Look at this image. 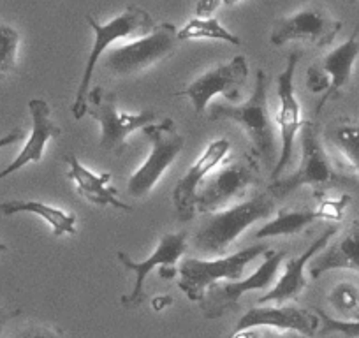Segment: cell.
<instances>
[{
    "instance_id": "cell-8",
    "label": "cell",
    "mask_w": 359,
    "mask_h": 338,
    "mask_svg": "<svg viewBox=\"0 0 359 338\" xmlns=\"http://www.w3.org/2000/svg\"><path fill=\"white\" fill-rule=\"evenodd\" d=\"M178 44V29L172 23L165 22L155 25V29L141 39L109 51L102 65L109 74L127 78L147 71L157 62L171 57Z\"/></svg>"
},
{
    "instance_id": "cell-29",
    "label": "cell",
    "mask_w": 359,
    "mask_h": 338,
    "mask_svg": "<svg viewBox=\"0 0 359 338\" xmlns=\"http://www.w3.org/2000/svg\"><path fill=\"white\" fill-rule=\"evenodd\" d=\"M16 338H64L62 330L48 324H30Z\"/></svg>"
},
{
    "instance_id": "cell-27",
    "label": "cell",
    "mask_w": 359,
    "mask_h": 338,
    "mask_svg": "<svg viewBox=\"0 0 359 338\" xmlns=\"http://www.w3.org/2000/svg\"><path fill=\"white\" fill-rule=\"evenodd\" d=\"M330 303L345 320H359V289L348 282H340L330 292Z\"/></svg>"
},
{
    "instance_id": "cell-21",
    "label": "cell",
    "mask_w": 359,
    "mask_h": 338,
    "mask_svg": "<svg viewBox=\"0 0 359 338\" xmlns=\"http://www.w3.org/2000/svg\"><path fill=\"white\" fill-rule=\"evenodd\" d=\"M67 178L76 185V191L86 201L97 206H111L122 212H133V206L120 201L118 191L111 185V173H94L78 161L74 154L65 157Z\"/></svg>"
},
{
    "instance_id": "cell-39",
    "label": "cell",
    "mask_w": 359,
    "mask_h": 338,
    "mask_svg": "<svg viewBox=\"0 0 359 338\" xmlns=\"http://www.w3.org/2000/svg\"><path fill=\"white\" fill-rule=\"evenodd\" d=\"M348 2H351V4H355V0H348Z\"/></svg>"
},
{
    "instance_id": "cell-36",
    "label": "cell",
    "mask_w": 359,
    "mask_h": 338,
    "mask_svg": "<svg viewBox=\"0 0 359 338\" xmlns=\"http://www.w3.org/2000/svg\"><path fill=\"white\" fill-rule=\"evenodd\" d=\"M176 273H178V270H176L175 266L158 268V275H161V278H165V280H169V278H175Z\"/></svg>"
},
{
    "instance_id": "cell-32",
    "label": "cell",
    "mask_w": 359,
    "mask_h": 338,
    "mask_svg": "<svg viewBox=\"0 0 359 338\" xmlns=\"http://www.w3.org/2000/svg\"><path fill=\"white\" fill-rule=\"evenodd\" d=\"M172 305V296L169 295H158V296H154L151 298V309L155 310V312H162V310H165L168 306Z\"/></svg>"
},
{
    "instance_id": "cell-4",
    "label": "cell",
    "mask_w": 359,
    "mask_h": 338,
    "mask_svg": "<svg viewBox=\"0 0 359 338\" xmlns=\"http://www.w3.org/2000/svg\"><path fill=\"white\" fill-rule=\"evenodd\" d=\"M85 20L90 25V29L94 30V46L90 50L88 57H86L81 81H79V87L74 95V102H72L71 106V111L76 120L83 119V116L86 115V111H88L86 97H88L95 65H97L101 55L104 53L115 41L126 39V37L130 36H147V34H150L151 30L155 29V22L154 18H151V15L148 11H144L143 8H140V6H129L122 15L113 18L111 22H108L106 25H101L97 20H94L90 15H86Z\"/></svg>"
},
{
    "instance_id": "cell-37",
    "label": "cell",
    "mask_w": 359,
    "mask_h": 338,
    "mask_svg": "<svg viewBox=\"0 0 359 338\" xmlns=\"http://www.w3.org/2000/svg\"><path fill=\"white\" fill-rule=\"evenodd\" d=\"M238 2H240V0H222V4H226V6H234V4H238Z\"/></svg>"
},
{
    "instance_id": "cell-2",
    "label": "cell",
    "mask_w": 359,
    "mask_h": 338,
    "mask_svg": "<svg viewBox=\"0 0 359 338\" xmlns=\"http://www.w3.org/2000/svg\"><path fill=\"white\" fill-rule=\"evenodd\" d=\"M299 143H302V158L294 173L285 178H277L269 184L268 192L275 199H284L302 187H312L313 196L319 199L326 198L330 189L344 187L352 184L351 178L344 177L334 169L333 162L327 157L324 144L320 141L319 127L316 122H303L299 129Z\"/></svg>"
},
{
    "instance_id": "cell-17",
    "label": "cell",
    "mask_w": 359,
    "mask_h": 338,
    "mask_svg": "<svg viewBox=\"0 0 359 338\" xmlns=\"http://www.w3.org/2000/svg\"><path fill=\"white\" fill-rule=\"evenodd\" d=\"M252 327H271L275 331H296L310 338L319 331L320 320L317 313L306 312L292 305H259L247 310L238 320L236 330H252Z\"/></svg>"
},
{
    "instance_id": "cell-5",
    "label": "cell",
    "mask_w": 359,
    "mask_h": 338,
    "mask_svg": "<svg viewBox=\"0 0 359 338\" xmlns=\"http://www.w3.org/2000/svg\"><path fill=\"white\" fill-rule=\"evenodd\" d=\"M268 250V243H255L219 259H198V257L185 259L178 270V289L191 302L201 303L206 289L212 288L213 284H219V280H241L247 264L264 256Z\"/></svg>"
},
{
    "instance_id": "cell-18",
    "label": "cell",
    "mask_w": 359,
    "mask_h": 338,
    "mask_svg": "<svg viewBox=\"0 0 359 338\" xmlns=\"http://www.w3.org/2000/svg\"><path fill=\"white\" fill-rule=\"evenodd\" d=\"M351 205V196L344 194L337 199H320L319 206L313 210H282L273 220L266 222L261 229L255 231L257 240L275 236H287V234L302 233L305 227L316 220H333L338 222L344 217L345 208Z\"/></svg>"
},
{
    "instance_id": "cell-35",
    "label": "cell",
    "mask_w": 359,
    "mask_h": 338,
    "mask_svg": "<svg viewBox=\"0 0 359 338\" xmlns=\"http://www.w3.org/2000/svg\"><path fill=\"white\" fill-rule=\"evenodd\" d=\"M266 338H306V337L296 333V331H271V333L266 334Z\"/></svg>"
},
{
    "instance_id": "cell-3",
    "label": "cell",
    "mask_w": 359,
    "mask_h": 338,
    "mask_svg": "<svg viewBox=\"0 0 359 338\" xmlns=\"http://www.w3.org/2000/svg\"><path fill=\"white\" fill-rule=\"evenodd\" d=\"M277 199L268 191L259 192L254 198L238 205L206 215L203 226L194 234V248L203 256L222 257L229 245L245 229L259 220L269 219L275 213Z\"/></svg>"
},
{
    "instance_id": "cell-28",
    "label": "cell",
    "mask_w": 359,
    "mask_h": 338,
    "mask_svg": "<svg viewBox=\"0 0 359 338\" xmlns=\"http://www.w3.org/2000/svg\"><path fill=\"white\" fill-rule=\"evenodd\" d=\"M320 320V334H331L340 333L347 338H359V320H345V319H334V317L327 316L326 312L319 310L317 312Z\"/></svg>"
},
{
    "instance_id": "cell-25",
    "label": "cell",
    "mask_w": 359,
    "mask_h": 338,
    "mask_svg": "<svg viewBox=\"0 0 359 338\" xmlns=\"http://www.w3.org/2000/svg\"><path fill=\"white\" fill-rule=\"evenodd\" d=\"M194 39H212L222 41V43L240 46L241 39L236 34L229 32L217 18H192L178 30V41H194Z\"/></svg>"
},
{
    "instance_id": "cell-1",
    "label": "cell",
    "mask_w": 359,
    "mask_h": 338,
    "mask_svg": "<svg viewBox=\"0 0 359 338\" xmlns=\"http://www.w3.org/2000/svg\"><path fill=\"white\" fill-rule=\"evenodd\" d=\"M210 120H231L238 123L247 134L250 143L252 157L273 171L278 161V144L275 136L273 120L268 108V74L264 69L255 72V87L250 97L241 104H222L215 102L210 106Z\"/></svg>"
},
{
    "instance_id": "cell-20",
    "label": "cell",
    "mask_w": 359,
    "mask_h": 338,
    "mask_svg": "<svg viewBox=\"0 0 359 338\" xmlns=\"http://www.w3.org/2000/svg\"><path fill=\"white\" fill-rule=\"evenodd\" d=\"M29 111L32 116V130H30L29 140L18 154V157L8 168L0 171V180L16 173L18 169L25 168L30 162H39L43 158L48 141L60 136V127L51 119V108L44 99H30Z\"/></svg>"
},
{
    "instance_id": "cell-33",
    "label": "cell",
    "mask_w": 359,
    "mask_h": 338,
    "mask_svg": "<svg viewBox=\"0 0 359 338\" xmlns=\"http://www.w3.org/2000/svg\"><path fill=\"white\" fill-rule=\"evenodd\" d=\"M22 313V310L15 309V310H9V309H0V337L4 333V327L9 320H13L15 317H18Z\"/></svg>"
},
{
    "instance_id": "cell-7",
    "label": "cell",
    "mask_w": 359,
    "mask_h": 338,
    "mask_svg": "<svg viewBox=\"0 0 359 338\" xmlns=\"http://www.w3.org/2000/svg\"><path fill=\"white\" fill-rule=\"evenodd\" d=\"M143 134L148 137L151 150L147 161L140 165L129 178L127 192L130 198H144L154 191L162 175L172 165L185 147V140L176 130L171 119H164L158 123H148L143 127Z\"/></svg>"
},
{
    "instance_id": "cell-13",
    "label": "cell",
    "mask_w": 359,
    "mask_h": 338,
    "mask_svg": "<svg viewBox=\"0 0 359 338\" xmlns=\"http://www.w3.org/2000/svg\"><path fill=\"white\" fill-rule=\"evenodd\" d=\"M344 23L334 20L323 8L310 6L291 16L275 20L269 41L273 46H284L291 41H303L313 48L330 46L341 30Z\"/></svg>"
},
{
    "instance_id": "cell-11",
    "label": "cell",
    "mask_w": 359,
    "mask_h": 338,
    "mask_svg": "<svg viewBox=\"0 0 359 338\" xmlns=\"http://www.w3.org/2000/svg\"><path fill=\"white\" fill-rule=\"evenodd\" d=\"M285 250H268L261 266L245 280L227 282V284H213L206 289L205 298L199 303L205 319H219L226 313L238 310V302L248 291H262L273 284L282 261L285 259Z\"/></svg>"
},
{
    "instance_id": "cell-9",
    "label": "cell",
    "mask_w": 359,
    "mask_h": 338,
    "mask_svg": "<svg viewBox=\"0 0 359 338\" xmlns=\"http://www.w3.org/2000/svg\"><path fill=\"white\" fill-rule=\"evenodd\" d=\"M359 29L351 37L334 48L333 51L313 62L306 69V88L312 94H320V101L316 106V115H320L330 101L341 97L345 87L352 78V67L359 57Z\"/></svg>"
},
{
    "instance_id": "cell-19",
    "label": "cell",
    "mask_w": 359,
    "mask_h": 338,
    "mask_svg": "<svg viewBox=\"0 0 359 338\" xmlns=\"http://www.w3.org/2000/svg\"><path fill=\"white\" fill-rule=\"evenodd\" d=\"M338 233L337 226H330L327 229L323 231L319 238L310 243V247L303 252L302 256L291 257L287 259L284 266V273L278 278L277 284L269 289L262 298L257 299V305H268V303H275V305H284V303L296 299L306 288V277H305V268L309 266L310 259L317 256L327 243L331 238Z\"/></svg>"
},
{
    "instance_id": "cell-6",
    "label": "cell",
    "mask_w": 359,
    "mask_h": 338,
    "mask_svg": "<svg viewBox=\"0 0 359 338\" xmlns=\"http://www.w3.org/2000/svg\"><path fill=\"white\" fill-rule=\"evenodd\" d=\"M90 116L101 126V148L109 154L120 155L126 154L127 140L137 129H143L148 123H154L157 113L154 109H143L140 113H122L118 111L116 95L106 90L101 85L90 88L88 97Z\"/></svg>"
},
{
    "instance_id": "cell-24",
    "label": "cell",
    "mask_w": 359,
    "mask_h": 338,
    "mask_svg": "<svg viewBox=\"0 0 359 338\" xmlns=\"http://www.w3.org/2000/svg\"><path fill=\"white\" fill-rule=\"evenodd\" d=\"M327 140L359 175V122L352 119L337 120L330 126Z\"/></svg>"
},
{
    "instance_id": "cell-10",
    "label": "cell",
    "mask_w": 359,
    "mask_h": 338,
    "mask_svg": "<svg viewBox=\"0 0 359 338\" xmlns=\"http://www.w3.org/2000/svg\"><path fill=\"white\" fill-rule=\"evenodd\" d=\"M259 180V162L252 155H243L236 162L219 169L201 185L196 196V212L203 215L229 208L250 185Z\"/></svg>"
},
{
    "instance_id": "cell-14",
    "label": "cell",
    "mask_w": 359,
    "mask_h": 338,
    "mask_svg": "<svg viewBox=\"0 0 359 338\" xmlns=\"http://www.w3.org/2000/svg\"><path fill=\"white\" fill-rule=\"evenodd\" d=\"M302 58V51H292L287 57V65L284 71L278 74V101L280 108L277 111V126L280 130V151H278V161L271 171V178L277 180L285 171L292 161V151H294V141L303 126L302 106L294 94V74L296 67Z\"/></svg>"
},
{
    "instance_id": "cell-31",
    "label": "cell",
    "mask_w": 359,
    "mask_h": 338,
    "mask_svg": "<svg viewBox=\"0 0 359 338\" xmlns=\"http://www.w3.org/2000/svg\"><path fill=\"white\" fill-rule=\"evenodd\" d=\"M23 136H25V133H23L22 127H15L11 133L6 134L4 137H0V150L6 147H11V144L18 143V141H22Z\"/></svg>"
},
{
    "instance_id": "cell-34",
    "label": "cell",
    "mask_w": 359,
    "mask_h": 338,
    "mask_svg": "<svg viewBox=\"0 0 359 338\" xmlns=\"http://www.w3.org/2000/svg\"><path fill=\"white\" fill-rule=\"evenodd\" d=\"M229 338H261V333H259L257 327H252V330L234 331Z\"/></svg>"
},
{
    "instance_id": "cell-15",
    "label": "cell",
    "mask_w": 359,
    "mask_h": 338,
    "mask_svg": "<svg viewBox=\"0 0 359 338\" xmlns=\"http://www.w3.org/2000/svg\"><path fill=\"white\" fill-rule=\"evenodd\" d=\"M185 250H187V234L182 231V233L164 234L158 240V245L154 254L144 261H134L123 250L116 252V259L122 264L123 270L136 273V282H134L133 291H130L129 296H122L120 303L127 306V309L140 306L144 299V280H147L148 275L154 270H157V268L175 266L176 261L185 254Z\"/></svg>"
},
{
    "instance_id": "cell-26",
    "label": "cell",
    "mask_w": 359,
    "mask_h": 338,
    "mask_svg": "<svg viewBox=\"0 0 359 338\" xmlns=\"http://www.w3.org/2000/svg\"><path fill=\"white\" fill-rule=\"evenodd\" d=\"M20 48V34L11 25L0 23V81L16 69Z\"/></svg>"
},
{
    "instance_id": "cell-38",
    "label": "cell",
    "mask_w": 359,
    "mask_h": 338,
    "mask_svg": "<svg viewBox=\"0 0 359 338\" xmlns=\"http://www.w3.org/2000/svg\"><path fill=\"white\" fill-rule=\"evenodd\" d=\"M9 247L6 243H0V252H8Z\"/></svg>"
},
{
    "instance_id": "cell-22",
    "label": "cell",
    "mask_w": 359,
    "mask_h": 338,
    "mask_svg": "<svg viewBox=\"0 0 359 338\" xmlns=\"http://www.w3.org/2000/svg\"><path fill=\"white\" fill-rule=\"evenodd\" d=\"M313 280L333 270H351L359 273V217L333 243H327L309 263Z\"/></svg>"
},
{
    "instance_id": "cell-12",
    "label": "cell",
    "mask_w": 359,
    "mask_h": 338,
    "mask_svg": "<svg viewBox=\"0 0 359 338\" xmlns=\"http://www.w3.org/2000/svg\"><path fill=\"white\" fill-rule=\"evenodd\" d=\"M248 78V62L243 55H238L227 64L217 65L205 74L196 78L184 90L176 92V97L191 99L196 115L201 116L208 109L210 101L215 95H224L227 101L236 102L241 99V88Z\"/></svg>"
},
{
    "instance_id": "cell-30",
    "label": "cell",
    "mask_w": 359,
    "mask_h": 338,
    "mask_svg": "<svg viewBox=\"0 0 359 338\" xmlns=\"http://www.w3.org/2000/svg\"><path fill=\"white\" fill-rule=\"evenodd\" d=\"M220 4H222V0H198L194 9L196 18H210Z\"/></svg>"
},
{
    "instance_id": "cell-16",
    "label": "cell",
    "mask_w": 359,
    "mask_h": 338,
    "mask_svg": "<svg viewBox=\"0 0 359 338\" xmlns=\"http://www.w3.org/2000/svg\"><path fill=\"white\" fill-rule=\"evenodd\" d=\"M231 150V143L226 137L212 141L206 150L199 155L198 161L187 169V173L180 178L178 184L172 189V205H175L176 217L180 222H189L196 217V196L201 189L205 178L213 169L227 157Z\"/></svg>"
},
{
    "instance_id": "cell-23",
    "label": "cell",
    "mask_w": 359,
    "mask_h": 338,
    "mask_svg": "<svg viewBox=\"0 0 359 338\" xmlns=\"http://www.w3.org/2000/svg\"><path fill=\"white\" fill-rule=\"evenodd\" d=\"M0 212L2 215L11 217L16 213H34L46 220L51 226L53 236H64V234L76 233V215L65 210L55 208V206L44 205L41 201H23V199H13V201L0 203Z\"/></svg>"
}]
</instances>
